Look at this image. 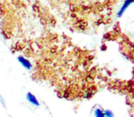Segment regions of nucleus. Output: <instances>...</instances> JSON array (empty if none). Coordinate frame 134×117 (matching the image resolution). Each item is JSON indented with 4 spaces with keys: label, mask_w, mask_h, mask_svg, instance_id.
<instances>
[{
    "label": "nucleus",
    "mask_w": 134,
    "mask_h": 117,
    "mask_svg": "<svg viewBox=\"0 0 134 117\" xmlns=\"http://www.w3.org/2000/svg\"><path fill=\"white\" fill-rule=\"evenodd\" d=\"M18 62L20 63L21 65L24 67L26 70H30L32 69V63L30 62L27 59H26V58L23 57V56H18Z\"/></svg>",
    "instance_id": "obj_2"
},
{
    "label": "nucleus",
    "mask_w": 134,
    "mask_h": 117,
    "mask_svg": "<svg viewBox=\"0 0 134 117\" xmlns=\"http://www.w3.org/2000/svg\"><path fill=\"white\" fill-rule=\"evenodd\" d=\"M105 117H114L113 113L110 111V110H106L105 112H103Z\"/></svg>",
    "instance_id": "obj_5"
},
{
    "label": "nucleus",
    "mask_w": 134,
    "mask_h": 117,
    "mask_svg": "<svg viewBox=\"0 0 134 117\" xmlns=\"http://www.w3.org/2000/svg\"><path fill=\"white\" fill-rule=\"evenodd\" d=\"M133 3H134V0H125V1L123 2V4H122V6H121V7H120V9H119V11L118 12V14H117L118 18L122 17V15L125 13V11L128 9L129 6Z\"/></svg>",
    "instance_id": "obj_1"
},
{
    "label": "nucleus",
    "mask_w": 134,
    "mask_h": 117,
    "mask_svg": "<svg viewBox=\"0 0 134 117\" xmlns=\"http://www.w3.org/2000/svg\"><path fill=\"white\" fill-rule=\"evenodd\" d=\"M95 116L96 117H105V115H104V114H103L102 110H100V109H96Z\"/></svg>",
    "instance_id": "obj_4"
},
{
    "label": "nucleus",
    "mask_w": 134,
    "mask_h": 117,
    "mask_svg": "<svg viewBox=\"0 0 134 117\" xmlns=\"http://www.w3.org/2000/svg\"><path fill=\"white\" fill-rule=\"evenodd\" d=\"M0 102H1V103H2V105H3L4 107L6 108V102H5V100L3 99V97H2V96H0Z\"/></svg>",
    "instance_id": "obj_6"
},
{
    "label": "nucleus",
    "mask_w": 134,
    "mask_h": 117,
    "mask_svg": "<svg viewBox=\"0 0 134 117\" xmlns=\"http://www.w3.org/2000/svg\"><path fill=\"white\" fill-rule=\"evenodd\" d=\"M26 98H27V102H29V103H31L32 105H34V106H39V105H40L39 102L38 101V99H37V97L35 96L33 93H27V95H26Z\"/></svg>",
    "instance_id": "obj_3"
}]
</instances>
